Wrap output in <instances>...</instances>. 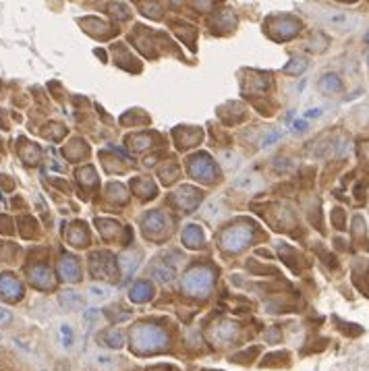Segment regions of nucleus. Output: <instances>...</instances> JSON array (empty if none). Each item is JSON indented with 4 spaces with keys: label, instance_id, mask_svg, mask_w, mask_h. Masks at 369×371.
Instances as JSON below:
<instances>
[{
    "label": "nucleus",
    "instance_id": "nucleus-1",
    "mask_svg": "<svg viewBox=\"0 0 369 371\" xmlns=\"http://www.w3.org/2000/svg\"><path fill=\"white\" fill-rule=\"evenodd\" d=\"M249 241H251V228H247V226H232V228L224 230L220 237L222 249L235 251V253L241 251Z\"/></svg>",
    "mask_w": 369,
    "mask_h": 371
},
{
    "label": "nucleus",
    "instance_id": "nucleus-2",
    "mask_svg": "<svg viewBox=\"0 0 369 371\" xmlns=\"http://www.w3.org/2000/svg\"><path fill=\"white\" fill-rule=\"evenodd\" d=\"M209 286H212V272L207 268H195L183 278V288L187 292H193V295L205 292Z\"/></svg>",
    "mask_w": 369,
    "mask_h": 371
},
{
    "label": "nucleus",
    "instance_id": "nucleus-3",
    "mask_svg": "<svg viewBox=\"0 0 369 371\" xmlns=\"http://www.w3.org/2000/svg\"><path fill=\"white\" fill-rule=\"evenodd\" d=\"M322 21H324L328 27L336 29V31H348V29L357 23V19H355L351 13H344V11H326V13L322 15Z\"/></svg>",
    "mask_w": 369,
    "mask_h": 371
},
{
    "label": "nucleus",
    "instance_id": "nucleus-4",
    "mask_svg": "<svg viewBox=\"0 0 369 371\" xmlns=\"http://www.w3.org/2000/svg\"><path fill=\"white\" fill-rule=\"evenodd\" d=\"M0 292H3L7 299H11V301H17V299H21L23 288H21V284L17 282L15 276H11V274H0Z\"/></svg>",
    "mask_w": 369,
    "mask_h": 371
},
{
    "label": "nucleus",
    "instance_id": "nucleus-5",
    "mask_svg": "<svg viewBox=\"0 0 369 371\" xmlns=\"http://www.w3.org/2000/svg\"><path fill=\"white\" fill-rule=\"evenodd\" d=\"M135 340L139 344H162L164 342V334L153 328V326H139L137 332H135Z\"/></svg>",
    "mask_w": 369,
    "mask_h": 371
},
{
    "label": "nucleus",
    "instance_id": "nucleus-6",
    "mask_svg": "<svg viewBox=\"0 0 369 371\" xmlns=\"http://www.w3.org/2000/svg\"><path fill=\"white\" fill-rule=\"evenodd\" d=\"M191 174L199 177L201 181H212V179H209V177H212V162H209L205 155L193 158V160H191Z\"/></svg>",
    "mask_w": 369,
    "mask_h": 371
},
{
    "label": "nucleus",
    "instance_id": "nucleus-7",
    "mask_svg": "<svg viewBox=\"0 0 369 371\" xmlns=\"http://www.w3.org/2000/svg\"><path fill=\"white\" fill-rule=\"evenodd\" d=\"M235 187L237 189H243V191H257L263 187V181L257 177V174H243L235 181Z\"/></svg>",
    "mask_w": 369,
    "mask_h": 371
},
{
    "label": "nucleus",
    "instance_id": "nucleus-8",
    "mask_svg": "<svg viewBox=\"0 0 369 371\" xmlns=\"http://www.w3.org/2000/svg\"><path fill=\"white\" fill-rule=\"evenodd\" d=\"M320 89L324 93H336V91L342 89V83H340V79L336 75H324L322 81H320Z\"/></svg>",
    "mask_w": 369,
    "mask_h": 371
},
{
    "label": "nucleus",
    "instance_id": "nucleus-9",
    "mask_svg": "<svg viewBox=\"0 0 369 371\" xmlns=\"http://www.w3.org/2000/svg\"><path fill=\"white\" fill-rule=\"evenodd\" d=\"M61 272H63V276H67V280L75 282V280H77V263H75V259H71V257L63 259Z\"/></svg>",
    "mask_w": 369,
    "mask_h": 371
},
{
    "label": "nucleus",
    "instance_id": "nucleus-10",
    "mask_svg": "<svg viewBox=\"0 0 369 371\" xmlns=\"http://www.w3.org/2000/svg\"><path fill=\"white\" fill-rule=\"evenodd\" d=\"M149 295H151V286H149V284H145V282H139V284H135V286L131 288V299H133V301H137V303L145 301Z\"/></svg>",
    "mask_w": 369,
    "mask_h": 371
},
{
    "label": "nucleus",
    "instance_id": "nucleus-11",
    "mask_svg": "<svg viewBox=\"0 0 369 371\" xmlns=\"http://www.w3.org/2000/svg\"><path fill=\"white\" fill-rule=\"evenodd\" d=\"M50 278H52V276H50V272H48L46 268H35V270L31 272V280H33L37 286H48V284H52Z\"/></svg>",
    "mask_w": 369,
    "mask_h": 371
},
{
    "label": "nucleus",
    "instance_id": "nucleus-12",
    "mask_svg": "<svg viewBox=\"0 0 369 371\" xmlns=\"http://www.w3.org/2000/svg\"><path fill=\"white\" fill-rule=\"evenodd\" d=\"M145 228H147V232H149V230H162V228H164V218H162V214H149V216L145 218Z\"/></svg>",
    "mask_w": 369,
    "mask_h": 371
},
{
    "label": "nucleus",
    "instance_id": "nucleus-13",
    "mask_svg": "<svg viewBox=\"0 0 369 371\" xmlns=\"http://www.w3.org/2000/svg\"><path fill=\"white\" fill-rule=\"evenodd\" d=\"M185 243L189 245V247H197L199 243H201V232H199V228L197 226H187V232H185Z\"/></svg>",
    "mask_w": 369,
    "mask_h": 371
},
{
    "label": "nucleus",
    "instance_id": "nucleus-14",
    "mask_svg": "<svg viewBox=\"0 0 369 371\" xmlns=\"http://www.w3.org/2000/svg\"><path fill=\"white\" fill-rule=\"evenodd\" d=\"M156 278L160 280V282H170L174 278V268H168V266H156L153 270Z\"/></svg>",
    "mask_w": 369,
    "mask_h": 371
},
{
    "label": "nucleus",
    "instance_id": "nucleus-15",
    "mask_svg": "<svg viewBox=\"0 0 369 371\" xmlns=\"http://www.w3.org/2000/svg\"><path fill=\"white\" fill-rule=\"evenodd\" d=\"M89 295H91L93 301H106L108 295H110V290H108L106 286H91V288H89Z\"/></svg>",
    "mask_w": 369,
    "mask_h": 371
},
{
    "label": "nucleus",
    "instance_id": "nucleus-16",
    "mask_svg": "<svg viewBox=\"0 0 369 371\" xmlns=\"http://www.w3.org/2000/svg\"><path fill=\"white\" fill-rule=\"evenodd\" d=\"M61 303L69 309V307H77V305L81 303V299H79V295H75V292H65V295L61 297Z\"/></svg>",
    "mask_w": 369,
    "mask_h": 371
},
{
    "label": "nucleus",
    "instance_id": "nucleus-17",
    "mask_svg": "<svg viewBox=\"0 0 369 371\" xmlns=\"http://www.w3.org/2000/svg\"><path fill=\"white\" fill-rule=\"evenodd\" d=\"M61 336H63V342H65V346H73V330H71V326H61Z\"/></svg>",
    "mask_w": 369,
    "mask_h": 371
},
{
    "label": "nucleus",
    "instance_id": "nucleus-18",
    "mask_svg": "<svg viewBox=\"0 0 369 371\" xmlns=\"http://www.w3.org/2000/svg\"><path fill=\"white\" fill-rule=\"evenodd\" d=\"M278 139H280V131H272V133H268L266 137L261 139V147H270V145H274Z\"/></svg>",
    "mask_w": 369,
    "mask_h": 371
},
{
    "label": "nucleus",
    "instance_id": "nucleus-19",
    "mask_svg": "<svg viewBox=\"0 0 369 371\" xmlns=\"http://www.w3.org/2000/svg\"><path fill=\"white\" fill-rule=\"evenodd\" d=\"M106 340H108V342H110V346H114V348H121V346H123V334H121V332H116V330H114V332H110V334L106 336Z\"/></svg>",
    "mask_w": 369,
    "mask_h": 371
},
{
    "label": "nucleus",
    "instance_id": "nucleus-20",
    "mask_svg": "<svg viewBox=\"0 0 369 371\" xmlns=\"http://www.w3.org/2000/svg\"><path fill=\"white\" fill-rule=\"evenodd\" d=\"M98 317H100V311H98V309H87L85 315H83V320H85V324H93Z\"/></svg>",
    "mask_w": 369,
    "mask_h": 371
},
{
    "label": "nucleus",
    "instance_id": "nucleus-21",
    "mask_svg": "<svg viewBox=\"0 0 369 371\" xmlns=\"http://www.w3.org/2000/svg\"><path fill=\"white\" fill-rule=\"evenodd\" d=\"M13 322V315H11V311H7V309H0V326H7V324H11Z\"/></svg>",
    "mask_w": 369,
    "mask_h": 371
},
{
    "label": "nucleus",
    "instance_id": "nucleus-22",
    "mask_svg": "<svg viewBox=\"0 0 369 371\" xmlns=\"http://www.w3.org/2000/svg\"><path fill=\"white\" fill-rule=\"evenodd\" d=\"M276 162H278V164H276V170H278V172H282V170H288V168H293L290 160H286V158H284V160H282V158H280V160H276Z\"/></svg>",
    "mask_w": 369,
    "mask_h": 371
},
{
    "label": "nucleus",
    "instance_id": "nucleus-23",
    "mask_svg": "<svg viewBox=\"0 0 369 371\" xmlns=\"http://www.w3.org/2000/svg\"><path fill=\"white\" fill-rule=\"evenodd\" d=\"M110 361H112V359L106 357V355H98V365H102V367H110V365H112Z\"/></svg>",
    "mask_w": 369,
    "mask_h": 371
},
{
    "label": "nucleus",
    "instance_id": "nucleus-24",
    "mask_svg": "<svg viewBox=\"0 0 369 371\" xmlns=\"http://www.w3.org/2000/svg\"><path fill=\"white\" fill-rule=\"evenodd\" d=\"M305 116H307V119H320V116H322V108H311V110H307Z\"/></svg>",
    "mask_w": 369,
    "mask_h": 371
},
{
    "label": "nucleus",
    "instance_id": "nucleus-25",
    "mask_svg": "<svg viewBox=\"0 0 369 371\" xmlns=\"http://www.w3.org/2000/svg\"><path fill=\"white\" fill-rule=\"evenodd\" d=\"M305 129H307V125H305V123H303V121H301V123H299V121H297V123H295V133H303V131H305Z\"/></svg>",
    "mask_w": 369,
    "mask_h": 371
},
{
    "label": "nucleus",
    "instance_id": "nucleus-26",
    "mask_svg": "<svg viewBox=\"0 0 369 371\" xmlns=\"http://www.w3.org/2000/svg\"><path fill=\"white\" fill-rule=\"evenodd\" d=\"M367 65H369V52H367Z\"/></svg>",
    "mask_w": 369,
    "mask_h": 371
},
{
    "label": "nucleus",
    "instance_id": "nucleus-27",
    "mask_svg": "<svg viewBox=\"0 0 369 371\" xmlns=\"http://www.w3.org/2000/svg\"><path fill=\"white\" fill-rule=\"evenodd\" d=\"M365 40H367V42H369V33H367V35H365Z\"/></svg>",
    "mask_w": 369,
    "mask_h": 371
}]
</instances>
